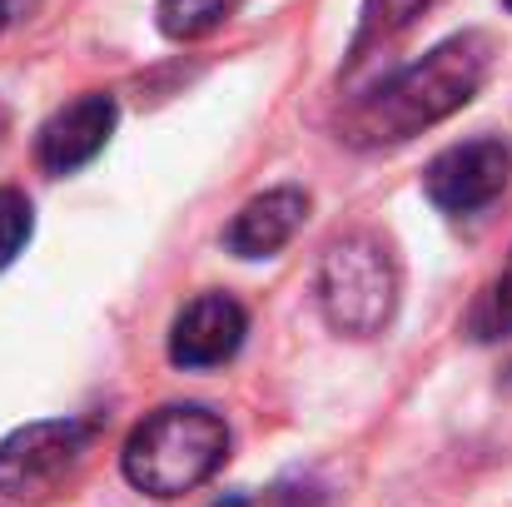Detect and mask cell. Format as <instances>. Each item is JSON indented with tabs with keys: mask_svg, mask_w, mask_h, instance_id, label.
Listing matches in <instances>:
<instances>
[{
	"mask_svg": "<svg viewBox=\"0 0 512 507\" xmlns=\"http://www.w3.org/2000/svg\"><path fill=\"white\" fill-rule=\"evenodd\" d=\"M493 60V40L468 30L443 40L438 50H428L423 60H413L408 70H398L393 80H383L378 90H368L353 115H348V140L353 145H398L413 140L418 130L448 120L453 110H463Z\"/></svg>",
	"mask_w": 512,
	"mask_h": 507,
	"instance_id": "obj_1",
	"label": "cell"
},
{
	"mask_svg": "<svg viewBox=\"0 0 512 507\" xmlns=\"http://www.w3.org/2000/svg\"><path fill=\"white\" fill-rule=\"evenodd\" d=\"M433 0H363V20H358V40L353 55H363L368 45H383L393 35H403Z\"/></svg>",
	"mask_w": 512,
	"mask_h": 507,
	"instance_id": "obj_10",
	"label": "cell"
},
{
	"mask_svg": "<svg viewBox=\"0 0 512 507\" xmlns=\"http://www.w3.org/2000/svg\"><path fill=\"white\" fill-rule=\"evenodd\" d=\"M508 179H512V150L503 140H468V145L443 150L428 165L423 189H428V199L443 214H478L508 189Z\"/></svg>",
	"mask_w": 512,
	"mask_h": 507,
	"instance_id": "obj_5",
	"label": "cell"
},
{
	"mask_svg": "<svg viewBox=\"0 0 512 507\" xmlns=\"http://www.w3.org/2000/svg\"><path fill=\"white\" fill-rule=\"evenodd\" d=\"M304 214H309L304 189H269V194L249 199V204L234 214V224L224 229V244H229L239 259H269V254H279V249L299 234Z\"/></svg>",
	"mask_w": 512,
	"mask_h": 507,
	"instance_id": "obj_8",
	"label": "cell"
},
{
	"mask_svg": "<svg viewBox=\"0 0 512 507\" xmlns=\"http://www.w3.org/2000/svg\"><path fill=\"white\" fill-rule=\"evenodd\" d=\"M0 30H5V0H0Z\"/></svg>",
	"mask_w": 512,
	"mask_h": 507,
	"instance_id": "obj_15",
	"label": "cell"
},
{
	"mask_svg": "<svg viewBox=\"0 0 512 507\" xmlns=\"http://www.w3.org/2000/svg\"><path fill=\"white\" fill-rule=\"evenodd\" d=\"M468 334L478 338V343H493V338L512 334V259H508V269L488 284V294L473 304V314H468Z\"/></svg>",
	"mask_w": 512,
	"mask_h": 507,
	"instance_id": "obj_11",
	"label": "cell"
},
{
	"mask_svg": "<svg viewBox=\"0 0 512 507\" xmlns=\"http://www.w3.org/2000/svg\"><path fill=\"white\" fill-rule=\"evenodd\" d=\"M95 443V423L45 418L25 423L0 443V507H45L60 483L85 463Z\"/></svg>",
	"mask_w": 512,
	"mask_h": 507,
	"instance_id": "obj_4",
	"label": "cell"
},
{
	"mask_svg": "<svg viewBox=\"0 0 512 507\" xmlns=\"http://www.w3.org/2000/svg\"><path fill=\"white\" fill-rule=\"evenodd\" d=\"M115 120H120L115 95H80V100H70V105L55 110V115L45 120V130H40V145H35L40 169H50V174H75L80 165H90V160L110 145Z\"/></svg>",
	"mask_w": 512,
	"mask_h": 507,
	"instance_id": "obj_7",
	"label": "cell"
},
{
	"mask_svg": "<svg viewBox=\"0 0 512 507\" xmlns=\"http://www.w3.org/2000/svg\"><path fill=\"white\" fill-rule=\"evenodd\" d=\"M5 125H10V115H5V105H0V135H5Z\"/></svg>",
	"mask_w": 512,
	"mask_h": 507,
	"instance_id": "obj_14",
	"label": "cell"
},
{
	"mask_svg": "<svg viewBox=\"0 0 512 507\" xmlns=\"http://www.w3.org/2000/svg\"><path fill=\"white\" fill-rule=\"evenodd\" d=\"M30 199L20 189H0V269L15 264V254L25 249L30 239Z\"/></svg>",
	"mask_w": 512,
	"mask_h": 507,
	"instance_id": "obj_12",
	"label": "cell"
},
{
	"mask_svg": "<svg viewBox=\"0 0 512 507\" xmlns=\"http://www.w3.org/2000/svg\"><path fill=\"white\" fill-rule=\"evenodd\" d=\"M319 304L339 334H383L398 309V264L378 234H343L339 244H329L319 269Z\"/></svg>",
	"mask_w": 512,
	"mask_h": 507,
	"instance_id": "obj_3",
	"label": "cell"
},
{
	"mask_svg": "<svg viewBox=\"0 0 512 507\" xmlns=\"http://www.w3.org/2000/svg\"><path fill=\"white\" fill-rule=\"evenodd\" d=\"M508 10H512V0H508Z\"/></svg>",
	"mask_w": 512,
	"mask_h": 507,
	"instance_id": "obj_17",
	"label": "cell"
},
{
	"mask_svg": "<svg viewBox=\"0 0 512 507\" xmlns=\"http://www.w3.org/2000/svg\"><path fill=\"white\" fill-rule=\"evenodd\" d=\"M249 334V314L229 294H199L179 309L170 329V358L179 368H219L229 363Z\"/></svg>",
	"mask_w": 512,
	"mask_h": 507,
	"instance_id": "obj_6",
	"label": "cell"
},
{
	"mask_svg": "<svg viewBox=\"0 0 512 507\" xmlns=\"http://www.w3.org/2000/svg\"><path fill=\"white\" fill-rule=\"evenodd\" d=\"M214 507H249V498H239V493H234V498H224V503H214Z\"/></svg>",
	"mask_w": 512,
	"mask_h": 507,
	"instance_id": "obj_13",
	"label": "cell"
},
{
	"mask_svg": "<svg viewBox=\"0 0 512 507\" xmlns=\"http://www.w3.org/2000/svg\"><path fill=\"white\" fill-rule=\"evenodd\" d=\"M224 458H229L224 418L199 403H170L130 433L120 468H125L130 488H140L150 498H184L199 483H209L224 468Z\"/></svg>",
	"mask_w": 512,
	"mask_h": 507,
	"instance_id": "obj_2",
	"label": "cell"
},
{
	"mask_svg": "<svg viewBox=\"0 0 512 507\" xmlns=\"http://www.w3.org/2000/svg\"><path fill=\"white\" fill-rule=\"evenodd\" d=\"M508 388H512V368H508Z\"/></svg>",
	"mask_w": 512,
	"mask_h": 507,
	"instance_id": "obj_16",
	"label": "cell"
},
{
	"mask_svg": "<svg viewBox=\"0 0 512 507\" xmlns=\"http://www.w3.org/2000/svg\"><path fill=\"white\" fill-rule=\"evenodd\" d=\"M244 0H160V30L170 40H199L219 30Z\"/></svg>",
	"mask_w": 512,
	"mask_h": 507,
	"instance_id": "obj_9",
	"label": "cell"
}]
</instances>
